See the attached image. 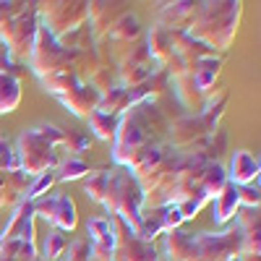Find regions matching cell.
<instances>
[{"label":"cell","mask_w":261,"mask_h":261,"mask_svg":"<svg viewBox=\"0 0 261 261\" xmlns=\"http://www.w3.org/2000/svg\"><path fill=\"white\" fill-rule=\"evenodd\" d=\"M160 222H162V227H165V230L178 227V225L183 222V217H180L178 206H167V209H165V214H160Z\"/></svg>","instance_id":"7c38bea8"},{"label":"cell","mask_w":261,"mask_h":261,"mask_svg":"<svg viewBox=\"0 0 261 261\" xmlns=\"http://www.w3.org/2000/svg\"><path fill=\"white\" fill-rule=\"evenodd\" d=\"M199 209H201V199H191V201L178 204V212H180L183 220H188V217H196V212H199Z\"/></svg>","instance_id":"4fadbf2b"},{"label":"cell","mask_w":261,"mask_h":261,"mask_svg":"<svg viewBox=\"0 0 261 261\" xmlns=\"http://www.w3.org/2000/svg\"><path fill=\"white\" fill-rule=\"evenodd\" d=\"M238 204H241L238 201V188H235V183H227L220 193H217V220L220 222L230 220L238 209Z\"/></svg>","instance_id":"7a4b0ae2"},{"label":"cell","mask_w":261,"mask_h":261,"mask_svg":"<svg viewBox=\"0 0 261 261\" xmlns=\"http://www.w3.org/2000/svg\"><path fill=\"white\" fill-rule=\"evenodd\" d=\"M63 248H65V235H63V232H53V235L47 238V246H45L47 258H58Z\"/></svg>","instance_id":"9c48e42d"},{"label":"cell","mask_w":261,"mask_h":261,"mask_svg":"<svg viewBox=\"0 0 261 261\" xmlns=\"http://www.w3.org/2000/svg\"><path fill=\"white\" fill-rule=\"evenodd\" d=\"M21 92H18V81L8 73H0V113H11L18 105Z\"/></svg>","instance_id":"3957f363"},{"label":"cell","mask_w":261,"mask_h":261,"mask_svg":"<svg viewBox=\"0 0 261 261\" xmlns=\"http://www.w3.org/2000/svg\"><path fill=\"white\" fill-rule=\"evenodd\" d=\"M86 170H89V167H86L81 160H71V162L63 165V175H60V178H63V180H73V178H81Z\"/></svg>","instance_id":"30bf717a"},{"label":"cell","mask_w":261,"mask_h":261,"mask_svg":"<svg viewBox=\"0 0 261 261\" xmlns=\"http://www.w3.org/2000/svg\"><path fill=\"white\" fill-rule=\"evenodd\" d=\"M53 180H55V175H53V172H42V175H39V180L29 188V199H37V196H42V191H47L50 186H53Z\"/></svg>","instance_id":"8fae6325"},{"label":"cell","mask_w":261,"mask_h":261,"mask_svg":"<svg viewBox=\"0 0 261 261\" xmlns=\"http://www.w3.org/2000/svg\"><path fill=\"white\" fill-rule=\"evenodd\" d=\"M89 120H92V125H94V130H97L99 139H110V136L115 134V128H118L115 118L107 115V113H102V110H94Z\"/></svg>","instance_id":"8992f818"},{"label":"cell","mask_w":261,"mask_h":261,"mask_svg":"<svg viewBox=\"0 0 261 261\" xmlns=\"http://www.w3.org/2000/svg\"><path fill=\"white\" fill-rule=\"evenodd\" d=\"M238 201H246L251 209L253 206H258V193L253 191V188H248V186H243L241 191H238Z\"/></svg>","instance_id":"5bb4252c"},{"label":"cell","mask_w":261,"mask_h":261,"mask_svg":"<svg viewBox=\"0 0 261 261\" xmlns=\"http://www.w3.org/2000/svg\"><path fill=\"white\" fill-rule=\"evenodd\" d=\"M217 73V60H209V63H201V68L196 71V84H199V89H206L212 76Z\"/></svg>","instance_id":"ba28073f"},{"label":"cell","mask_w":261,"mask_h":261,"mask_svg":"<svg viewBox=\"0 0 261 261\" xmlns=\"http://www.w3.org/2000/svg\"><path fill=\"white\" fill-rule=\"evenodd\" d=\"M89 232H92V241L99 248H110L113 246V225L110 220H92L89 222Z\"/></svg>","instance_id":"5b68a950"},{"label":"cell","mask_w":261,"mask_h":261,"mask_svg":"<svg viewBox=\"0 0 261 261\" xmlns=\"http://www.w3.org/2000/svg\"><path fill=\"white\" fill-rule=\"evenodd\" d=\"M225 186H227V175H225V170H222L220 165L206 167V172H204V191H209V193H220Z\"/></svg>","instance_id":"52a82bcc"},{"label":"cell","mask_w":261,"mask_h":261,"mask_svg":"<svg viewBox=\"0 0 261 261\" xmlns=\"http://www.w3.org/2000/svg\"><path fill=\"white\" fill-rule=\"evenodd\" d=\"M253 178H258V160H253L248 151H235V157H232V180L246 186Z\"/></svg>","instance_id":"6da1fadb"},{"label":"cell","mask_w":261,"mask_h":261,"mask_svg":"<svg viewBox=\"0 0 261 261\" xmlns=\"http://www.w3.org/2000/svg\"><path fill=\"white\" fill-rule=\"evenodd\" d=\"M53 222L71 230L76 225V209H73V201L65 199V196H58L55 199V212H53Z\"/></svg>","instance_id":"277c9868"}]
</instances>
